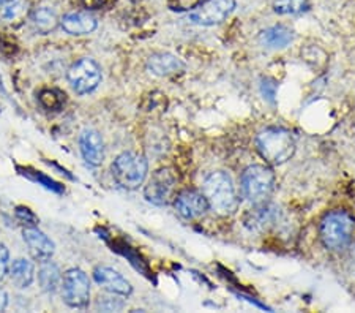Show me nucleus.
Segmentation results:
<instances>
[{"instance_id": "f257e3e1", "label": "nucleus", "mask_w": 355, "mask_h": 313, "mask_svg": "<svg viewBox=\"0 0 355 313\" xmlns=\"http://www.w3.org/2000/svg\"><path fill=\"white\" fill-rule=\"evenodd\" d=\"M256 146L261 157L267 163L279 167L291 160L295 153V139L289 130L270 127L262 130L256 138Z\"/></svg>"}, {"instance_id": "f03ea898", "label": "nucleus", "mask_w": 355, "mask_h": 313, "mask_svg": "<svg viewBox=\"0 0 355 313\" xmlns=\"http://www.w3.org/2000/svg\"><path fill=\"white\" fill-rule=\"evenodd\" d=\"M202 193L207 199L209 208L220 215H231L239 208V198L234 189L232 179L223 171L211 173L204 180Z\"/></svg>"}, {"instance_id": "7ed1b4c3", "label": "nucleus", "mask_w": 355, "mask_h": 313, "mask_svg": "<svg viewBox=\"0 0 355 313\" xmlns=\"http://www.w3.org/2000/svg\"><path fill=\"white\" fill-rule=\"evenodd\" d=\"M355 220L346 210H334L320 221V241L330 250H341L351 242Z\"/></svg>"}, {"instance_id": "20e7f679", "label": "nucleus", "mask_w": 355, "mask_h": 313, "mask_svg": "<svg viewBox=\"0 0 355 313\" xmlns=\"http://www.w3.org/2000/svg\"><path fill=\"white\" fill-rule=\"evenodd\" d=\"M112 178L125 190H136L144 184L148 171V163L144 155L136 152H123L114 160Z\"/></svg>"}, {"instance_id": "39448f33", "label": "nucleus", "mask_w": 355, "mask_h": 313, "mask_svg": "<svg viewBox=\"0 0 355 313\" xmlns=\"http://www.w3.org/2000/svg\"><path fill=\"white\" fill-rule=\"evenodd\" d=\"M242 190L250 203L268 201L275 190V174L266 164H253L242 174Z\"/></svg>"}, {"instance_id": "423d86ee", "label": "nucleus", "mask_w": 355, "mask_h": 313, "mask_svg": "<svg viewBox=\"0 0 355 313\" xmlns=\"http://www.w3.org/2000/svg\"><path fill=\"white\" fill-rule=\"evenodd\" d=\"M68 83L78 95H85L94 92L103 79L101 67L90 57H84L70 67L67 73Z\"/></svg>"}, {"instance_id": "0eeeda50", "label": "nucleus", "mask_w": 355, "mask_h": 313, "mask_svg": "<svg viewBox=\"0 0 355 313\" xmlns=\"http://www.w3.org/2000/svg\"><path fill=\"white\" fill-rule=\"evenodd\" d=\"M62 298L73 309H84L89 305L90 282L84 271L73 267L65 272L62 280Z\"/></svg>"}, {"instance_id": "6e6552de", "label": "nucleus", "mask_w": 355, "mask_h": 313, "mask_svg": "<svg viewBox=\"0 0 355 313\" xmlns=\"http://www.w3.org/2000/svg\"><path fill=\"white\" fill-rule=\"evenodd\" d=\"M177 185V176L173 169L162 168L152 174L150 180L147 182L144 195L148 203L155 206H166L174 196Z\"/></svg>"}, {"instance_id": "1a4fd4ad", "label": "nucleus", "mask_w": 355, "mask_h": 313, "mask_svg": "<svg viewBox=\"0 0 355 313\" xmlns=\"http://www.w3.org/2000/svg\"><path fill=\"white\" fill-rule=\"evenodd\" d=\"M236 8V0H204L190 18L200 26H215L225 21Z\"/></svg>"}, {"instance_id": "9d476101", "label": "nucleus", "mask_w": 355, "mask_h": 313, "mask_svg": "<svg viewBox=\"0 0 355 313\" xmlns=\"http://www.w3.org/2000/svg\"><path fill=\"white\" fill-rule=\"evenodd\" d=\"M22 239L27 244L28 252H31L32 258L40 263H44L53 258L55 246L51 239L44 235L43 231H40L37 226H27L22 231Z\"/></svg>"}, {"instance_id": "9b49d317", "label": "nucleus", "mask_w": 355, "mask_h": 313, "mask_svg": "<svg viewBox=\"0 0 355 313\" xmlns=\"http://www.w3.org/2000/svg\"><path fill=\"white\" fill-rule=\"evenodd\" d=\"M174 206L180 217L187 220L198 219L210 209L204 193H199L196 190H185L179 193L174 201Z\"/></svg>"}, {"instance_id": "f8f14e48", "label": "nucleus", "mask_w": 355, "mask_h": 313, "mask_svg": "<svg viewBox=\"0 0 355 313\" xmlns=\"http://www.w3.org/2000/svg\"><path fill=\"white\" fill-rule=\"evenodd\" d=\"M279 209L275 204L264 201L254 204L245 215V225L251 231H266L278 221Z\"/></svg>"}, {"instance_id": "ddd939ff", "label": "nucleus", "mask_w": 355, "mask_h": 313, "mask_svg": "<svg viewBox=\"0 0 355 313\" xmlns=\"http://www.w3.org/2000/svg\"><path fill=\"white\" fill-rule=\"evenodd\" d=\"M79 149L84 160L92 167H100L105 160V142L101 135L94 128H85L79 135Z\"/></svg>"}, {"instance_id": "4468645a", "label": "nucleus", "mask_w": 355, "mask_h": 313, "mask_svg": "<svg viewBox=\"0 0 355 313\" xmlns=\"http://www.w3.org/2000/svg\"><path fill=\"white\" fill-rule=\"evenodd\" d=\"M95 282L106 289V291L119 294V296H130L133 288L131 283L117 271L111 269L107 266H100L94 271Z\"/></svg>"}, {"instance_id": "2eb2a0df", "label": "nucleus", "mask_w": 355, "mask_h": 313, "mask_svg": "<svg viewBox=\"0 0 355 313\" xmlns=\"http://www.w3.org/2000/svg\"><path fill=\"white\" fill-rule=\"evenodd\" d=\"M96 26L98 22L87 11H73L60 19V27L68 35H89L95 31Z\"/></svg>"}, {"instance_id": "dca6fc26", "label": "nucleus", "mask_w": 355, "mask_h": 313, "mask_svg": "<svg viewBox=\"0 0 355 313\" xmlns=\"http://www.w3.org/2000/svg\"><path fill=\"white\" fill-rule=\"evenodd\" d=\"M147 67L152 73H155L158 76H169L174 73L180 71L183 68V62L175 57L174 54L169 53H157L148 57Z\"/></svg>"}, {"instance_id": "f3484780", "label": "nucleus", "mask_w": 355, "mask_h": 313, "mask_svg": "<svg viewBox=\"0 0 355 313\" xmlns=\"http://www.w3.org/2000/svg\"><path fill=\"white\" fill-rule=\"evenodd\" d=\"M28 21H31L33 31L42 33V35L53 32L54 28L60 24V19L59 16H57L55 10L51 7L33 8L31 13H28Z\"/></svg>"}, {"instance_id": "a211bd4d", "label": "nucleus", "mask_w": 355, "mask_h": 313, "mask_svg": "<svg viewBox=\"0 0 355 313\" xmlns=\"http://www.w3.org/2000/svg\"><path fill=\"white\" fill-rule=\"evenodd\" d=\"M294 40V32L286 26H273L261 32L259 43L267 49H283Z\"/></svg>"}, {"instance_id": "6ab92c4d", "label": "nucleus", "mask_w": 355, "mask_h": 313, "mask_svg": "<svg viewBox=\"0 0 355 313\" xmlns=\"http://www.w3.org/2000/svg\"><path fill=\"white\" fill-rule=\"evenodd\" d=\"M8 272L11 282L21 289L31 287L33 283V278H35V266H33L32 261H28L26 258L13 261V264H11Z\"/></svg>"}, {"instance_id": "aec40b11", "label": "nucleus", "mask_w": 355, "mask_h": 313, "mask_svg": "<svg viewBox=\"0 0 355 313\" xmlns=\"http://www.w3.org/2000/svg\"><path fill=\"white\" fill-rule=\"evenodd\" d=\"M60 280H62V274H60L59 266L49 260L44 261L38 271V282L43 291L54 293L55 289L59 288Z\"/></svg>"}, {"instance_id": "412c9836", "label": "nucleus", "mask_w": 355, "mask_h": 313, "mask_svg": "<svg viewBox=\"0 0 355 313\" xmlns=\"http://www.w3.org/2000/svg\"><path fill=\"white\" fill-rule=\"evenodd\" d=\"M28 15V3L26 0H11V2L5 3L0 11V16H2L3 21L7 22H19L24 19Z\"/></svg>"}, {"instance_id": "4be33fe9", "label": "nucleus", "mask_w": 355, "mask_h": 313, "mask_svg": "<svg viewBox=\"0 0 355 313\" xmlns=\"http://www.w3.org/2000/svg\"><path fill=\"white\" fill-rule=\"evenodd\" d=\"M273 10L278 15H300L310 10L308 0H275Z\"/></svg>"}, {"instance_id": "5701e85b", "label": "nucleus", "mask_w": 355, "mask_h": 313, "mask_svg": "<svg viewBox=\"0 0 355 313\" xmlns=\"http://www.w3.org/2000/svg\"><path fill=\"white\" fill-rule=\"evenodd\" d=\"M40 103H42L43 108L49 111H59L62 106H64L65 101V95L57 89H44L40 92L38 95Z\"/></svg>"}, {"instance_id": "b1692460", "label": "nucleus", "mask_w": 355, "mask_h": 313, "mask_svg": "<svg viewBox=\"0 0 355 313\" xmlns=\"http://www.w3.org/2000/svg\"><path fill=\"white\" fill-rule=\"evenodd\" d=\"M112 296H100L98 301H96V309L101 310V312H119L122 310L125 307V303L122 299H119L117 296L119 294H114Z\"/></svg>"}, {"instance_id": "393cba45", "label": "nucleus", "mask_w": 355, "mask_h": 313, "mask_svg": "<svg viewBox=\"0 0 355 313\" xmlns=\"http://www.w3.org/2000/svg\"><path fill=\"white\" fill-rule=\"evenodd\" d=\"M202 2L204 0H168V7L173 11H191Z\"/></svg>"}, {"instance_id": "a878e982", "label": "nucleus", "mask_w": 355, "mask_h": 313, "mask_svg": "<svg viewBox=\"0 0 355 313\" xmlns=\"http://www.w3.org/2000/svg\"><path fill=\"white\" fill-rule=\"evenodd\" d=\"M10 271V252L5 244L0 242V280L7 277Z\"/></svg>"}, {"instance_id": "bb28decb", "label": "nucleus", "mask_w": 355, "mask_h": 313, "mask_svg": "<svg viewBox=\"0 0 355 313\" xmlns=\"http://www.w3.org/2000/svg\"><path fill=\"white\" fill-rule=\"evenodd\" d=\"M24 174H27V176H31V178L33 179V180H37V182H40V184L42 185H44L46 189H49V190H54V192H62V187L57 184V182H54L53 179H49V178H46L44 174H40V173H32V174H28V173H24Z\"/></svg>"}, {"instance_id": "cd10ccee", "label": "nucleus", "mask_w": 355, "mask_h": 313, "mask_svg": "<svg viewBox=\"0 0 355 313\" xmlns=\"http://www.w3.org/2000/svg\"><path fill=\"white\" fill-rule=\"evenodd\" d=\"M16 217H18L21 221H26V225H31V226H37V223H38L37 215L27 208L16 209Z\"/></svg>"}, {"instance_id": "c85d7f7f", "label": "nucleus", "mask_w": 355, "mask_h": 313, "mask_svg": "<svg viewBox=\"0 0 355 313\" xmlns=\"http://www.w3.org/2000/svg\"><path fill=\"white\" fill-rule=\"evenodd\" d=\"M83 5L89 10H105L111 8L117 0H81Z\"/></svg>"}, {"instance_id": "c756f323", "label": "nucleus", "mask_w": 355, "mask_h": 313, "mask_svg": "<svg viewBox=\"0 0 355 313\" xmlns=\"http://www.w3.org/2000/svg\"><path fill=\"white\" fill-rule=\"evenodd\" d=\"M275 92H277V84H273L268 81V79H266L264 83H262V94L266 95V99L268 101H275Z\"/></svg>"}, {"instance_id": "7c9ffc66", "label": "nucleus", "mask_w": 355, "mask_h": 313, "mask_svg": "<svg viewBox=\"0 0 355 313\" xmlns=\"http://www.w3.org/2000/svg\"><path fill=\"white\" fill-rule=\"evenodd\" d=\"M8 304V296L5 293V289L0 288V312L5 310V307Z\"/></svg>"}, {"instance_id": "2f4dec72", "label": "nucleus", "mask_w": 355, "mask_h": 313, "mask_svg": "<svg viewBox=\"0 0 355 313\" xmlns=\"http://www.w3.org/2000/svg\"><path fill=\"white\" fill-rule=\"evenodd\" d=\"M8 2H11V0H0V7H3V5L8 3Z\"/></svg>"}]
</instances>
